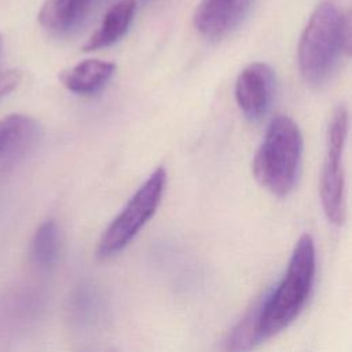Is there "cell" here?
Instances as JSON below:
<instances>
[{
	"instance_id": "7",
	"label": "cell",
	"mask_w": 352,
	"mask_h": 352,
	"mask_svg": "<svg viewBox=\"0 0 352 352\" xmlns=\"http://www.w3.org/2000/svg\"><path fill=\"white\" fill-rule=\"evenodd\" d=\"M254 1L256 0H201L194 11V28L206 38H223L248 18Z\"/></svg>"
},
{
	"instance_id": "14",
	"label": "cell",
	"mask_w": 352,
	"mask_h": 352,
	"mask_svg": "<svg viewBox=\"0 0 352 352\" xmlns=\"http://www.w3.org/2000/svg\"><path fill=\"white\" fill-rule=\"evenodd\" d=\"M3 54V37L0 34V59ZM21 81V73L18 70H1L0 69V100L8 95Z\"/></svg>"
},
{
	"instance_id": "4",
	"label": "cell",
	"mask_w": 352,
	"mask_h": 352,
	"mask_svg": "<svg viewBox=\"0 0 352 352\" xmlns=\"http://www.w3.org/2000/svg\"><path fill=\"white\" fill-rule=\"evenodd\" d=\"M165 184L166 172L160 166L153 170L118 216L104 230L96 249L99 258H110L129 245L144 224L154 216L162 199Z\"/></svg>"
},
{
	"instance_id": "3",
	"label": "cell",
	"mask_w": 352,
	"mask_h": 352,
	"mask_svg": "<svg viewBox=\"0 0 352 352\" xmlns=\"http://www.w3.org/2000/svg\"><path fill=\"white\" fill-rule=\"evenodd\" d=\"M302 157V136L287 116L272 118L253 158L256 180L271 194L286 197L296 186Z\"/></svg>"
},
{
	"instance_id": "10",
	"label": "cell",
	"mask_w": 352,
	"mask_h": 352,
	"mask_svg": "<svg viewBox=\"0 0 352 352\" xmlns=\"http://www.w3.org/2000/svg\"><path fill=\"white\" fill-rule=\"evenodd\" d=\"M116 65L99 59H85L59 76L62 85L78 95H89L102 89L114 76Z\"/></svg>"
},
{
	"instance_id": "8",
	"label": "cell",
	"mask_w": 352,
	"mask_h": 352,
	"mask_svg": "<svg viewBox=\"0 0 352 352\" xmlns=\"http://www.w3.org/2000/svg\"><path fill=\"white\" fill-rule=\"evenodd\" d=\"M275 87L274 70L263 62L248 65L236 77L235 99L249 120L261 118L272 100Z\"/></svg>"
},
{
	"instance_id": "6",
	"label": "cell",
	"mask_w": 352,
	"mask_h": 352,
	"mask_svg": "<svg viewBox=\"0 0 352 352\" xmlns=\"http://www.w3.org/2000/svg\"><path fill=\"white\" fill-rule=\"evenodd\" d=\"M40 124L26 114H10L0 120V173L14 169L37 147Z\"/></svg>"
},
{
	"instance_id": "12",
	"label": "cell",
	"mask_w": 352,
	"mask_h": 352,
	"mask_svg": "<svg viewBox=\"0 0 352 352\" xmlns=\"http://www.w3.org/2000/svg\"><path fill=\"white\" fill-rule=\"evenodd\" d=\"M60 250V235L58 224L54 220L43 221L33 234L30 242L32 263L41 271H51Z\"/></svg>"
},
{
	"instance_id": "13",
	"label": "cell",
	"mask_w": 352,
	"mask_h": 352,
	"mask_svg": "<svg viewBox=\"0 0 352 352\" xmlns=\"http://www.w3.org/2000/svg\"><path fill=\"white\" fill-rule=\"evenodd\" d=\"M261 301L263 297L253 304V307L232 329L227 340V352H252L260 342H263L260 334Z\"/></svg>"
},
{
	"instance_id": "5",
	"label": "cell",
	"mask_w": 352,
	"mask_h": 352,
	"mask_svg": "<svg viewBox=\"0 0 352 352\" xmlns=\"http://www.w3.org/2000/svg\"><path fill=\"white\" fill-rule=\"evenodd\" d=\"M348 133V111L344 104L334 109L326 132V157L320 176V201L329 221L345 220V176L342 153Z\"/></svg>"
},
{
	"instance_id": "1",
	"label": "cell",
	"mask_w": 352,
	"mask_h": 352,
	"mask_svg": "<svg viewBox=\"0 0 352 352\" xmlns=\"http://www.w3.org/2000/svg\"><path fill=\"white\" fill-rule=\"evenodd\" d=\"M316 252L309 235H302L292 253L287 270L261 301L260 334L263 341L293 323L305 307L314 287Z\"/></svg>"
},
{
	"instance_id": "11",
	"label": "cell",
	"mask_w": 352,
	"mask_h": 352,
	"mask_svg": "<svg viewBox=\"0 0 352 352\" xmlns=\"http://www.w3.org/2000/svg\"><path fill=\"white\" fill-rule=\"evenodd\" d=\"M136 10L135 0H120L104 15L100 26L84 44V51H95L118 41L128 30Z\"/></svg>"
},
{
	"instance_id": "9",
	"label": "cell",
	"mask_w": 352,
	"mask_h": 352,
	"mask_svg": "<svg viewBox=\"0 0 352 352\" xmlns=\"http://www.w3.org/2000/svg\"><path fill=\"white\" fill-rule=\"evenodd\" d=\"M96 0H45L38 23L51 34L63 36L78 28Z\"/></svg>"
},
{
	"instance_id": "15",
	"label": "cell",
	"mask_w": 352,
	"mask_h": 352,
	"mask_svg": "<svg viewBox=\"0 0 352 352\" xmlns=\"http://www.w3.org/2000/svg\"><path fill=\"white\" fill-rule=\"evenodd\" d=\"M146 1H148V0H146Z\"/></svg>"
},
{
	"instance_id": "2",
	"label": "cell",
	"mask_w": 352,
	"mask_h": 352,
	"mask_svg": "<svg viewBox=\"0 0 352 352\" xmlns=\"http://www.w3.org/2000/svg\"><path fill=\"white\" fill-rule=\"evenodd\" d=\"M349 48V19L331 3L312 12L298 44V67L304 81L323 85L336 70L344 50Z\"/></svg>"
}]
</instances>
